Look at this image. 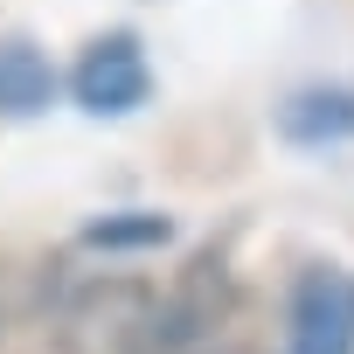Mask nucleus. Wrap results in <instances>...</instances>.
<instances>
[{"instance_id": "nucleus-1", "label": "nucleus", "mask_w": 354, "mask_h": 354, "mask_svg": "<svg viewBox=\"0 0 354 354\" xmlns=\"http://www.w3.org/2000/svg\"><path fill=\"white\" fill-rule=\"evenodd\" d=\"M153 333H160V292L139 278H84L56 306L63 354H153Z\"/></svg>"}, {"instance_id": "nucleus-6", "label": "nucleus", "mask_w": 354, "mask_h": 354, "mask_svg": "<svg viewBox=\"0 0 354 354\" xmlns=\"http://www.w3.org/2000/svg\"><path fill=\"white\" fill-rule=\"evenodd\" d=\"M84 243L97 250H132V243H167V216H132V223H91Z\"/></svg>"}, {"instance_id": "nucleus-7", "label": "nucleus", "mask_w": 354, "mask_h": 354, "mask_svg": "<svg viewBox=\"0 0 354 354\" xmlns=\"http://www.w3.org/2000/svg\"><path fill=\"white\" fill-rule=\"evenodd\" d=\"M15 313H21V292H15V271H0V340H8Z\"/></svg>"}, {"instance_id": "nucleus-5", "label": "nucleus", "mask_w": 354, "mask_h": 354, "mask_svg": "<svg viewBox=\"0 0 354 354\" xmlns=\"http://www.w3.org/2000/svg\"><path fill=\"white\" fill-rule=\"evenodd\" d=\"M49 97V63L28 42H0V104L8 111H35Z\"/></svg>"}, {"instance_id": "nucleus-4", "label": "nucleus", "mask_w": 354, "mask_h": 354, "mask_svg": "<svg viewBox=\"0 0 354 354\" xmlns=\"http://www.w3.org/2000/svg\"><path fill=\"white\" fill-rule=\"evenodd\" d=\"M278 125H285V139H306V146L347 139V132H354V91H299V97L278 111Z\"/></svg>"}, {"instance_id": "nucleus-2", "label": "nucleus", "mask_w": 354, "mask_h": 354, "mask_svg": "<svg viewBox=\"0 0 354 354\" xmlns=\"http://www.w3.org/2000/svg\"><path fill=\"white\" fill-rule=\"evenodd\" d=\"M292 354H354V278L306 271L292 285Z\"/></svg>"}, {"instance_id": "nucleus-8", "label": "nucleus", "mask_w": 354, "mask_h": 354, "mask_svg": "<svg viewBox=\"0 0 354 354\" xmlns=\"http://www.w3.org/2000/svg\"><path fill=\"white\" fill-rule=\"evenodd\" d=\"M202 354H257V347H230V340H223V347H202Z\"/></svg>"}, {"instance_id": "nucleus-3", "label": "nucleus", "mask_w": 354, "mask_h": 354, "mask_svg": "<svg viewBox=\"0 0 354 354\" xmlns=\"http://www.w3.org/2000/svg\"><path fill=\"white\" fill-rule=\"evenodd\" d=\"M146 56H139V42L132 35H104V42H91L84 49V63L70 70V91H77V104L84 111H97V118H118V111H132V104H146Z\"/></svg>"}]
</instances>
